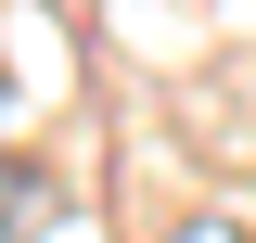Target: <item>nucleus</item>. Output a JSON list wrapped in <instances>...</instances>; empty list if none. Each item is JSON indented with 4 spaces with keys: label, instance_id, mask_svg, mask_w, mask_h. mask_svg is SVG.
<instances>
[{
    "label": "nucleus",
    "instance_id": "obj_1",
    "mask_svg": "<svg viewBox=\"0 0 256 243\" xmlns=\"http://www.w3.org/2000/svg\"><path fill=\"white\" fill-rule=\"evenodd\" d=\"M38 218H52V180H38V166H13V154H0V243H26Z\"/></svg>",
    "mask_w": 256,
    "mask_h": 243
},
{
    "label": "nucleus",
    "instance_id": "obj_2",
    "mask_svg": "<svg viewBox=\"0 0 256 243\" xmlns=\"http://www.w3.org/2000/svg\"><path fill=\"white\" fill-rule=\"evenodd\" d=\"M154 243H244V230H230V218H166Z\"/></svg>",
    "mask_w": 256,
    "mask_h": 243
}]
</instances>
